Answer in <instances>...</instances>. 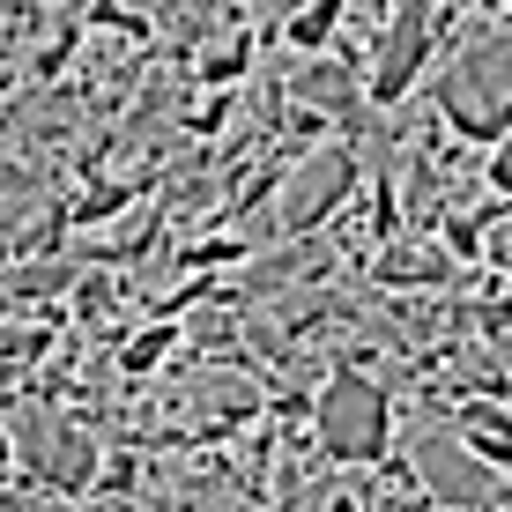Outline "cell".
<instances>
[{
    "label": "cell",
    "mask_w": 512,
    "mask_h": 512,
    "mask_svg": "<svg viewBox=\"0 0 512 512\" xmlns=\"http://www.w3.org/2000/svg\"><path fill=\"white\" fill-rule=\"evenodd\" d=\"M446 75L431 82V112L468 141L475 156L505 149V8H461L446 38Z\"/></svg>",
    "instance_id": "1"
},
{
    "label": "cell",
    "mask_w": 512,
    "mask_h": 512,
    "mask_svg": "<svg viewBox=\"0 0 512 512\" xmlns=\"http://www.w3.org/2000/svg\"><path fill=\"white\" fill-rule=\"evenodd\" d=\"M305 438L312 453L334 468H379L394 453V394L379 386V372H327L305 401Z\"/></svg>",
    "instance_id": "2"
},
{
    "label": "cell",
    "mask_w": 512,
    "mask_h": 512,
    "mask_svg": "<svg viewBox=\"0 0 512 512\" xmlns=\"http://www.w3.org/2000/svg\"><path fill=\"white\" fill-rule=\"evenodd\" d=\"M453 30H461V8H386V30L372 38V52H364V67H357V90L372 104V119L401 112V104L416 97V82L431 75L438 45H446Z\"/></svg>",
    "instance_id": "3"
},
{
    "label": "cell",
    "mask_w": 512,
    "mask_h": 512,
    "mask_svg": "<svg viewBox=\"0 0 512 512\" xmlns=\"http://www.w3.org/2000/svg\"><path fill=\"white\" fill-rule=\"evenodd\" d=\"M364 193V156L349 149V141H320V149H305V156H290V171H282V186H275V238L282 245H305V238H320L342 223V208Z\"/></svg>",
    "instance_id": "4"
},
{
    "label": "cell",
    "mask_w": 512,
    "mask_h": 512,
    "mask_svg": "<svg viewBox=\"0 0 512 512\" xmlns=\"http://www.w3.org/2000/svg\"><path fill=\"white\" fill-rule=\"evenodd\" d=\"M171 357H179V320H149V327H127V334H119L112 372L127 379V386H141V379L171 372Z\"/></svg>",
    "instance_id": "5"
},
{
    "label": "cell",
    "mask_w": 512,
    "mask_h": 512,
    "mask_svg": "<svg viewBox=\"0 0 512 512\" xmlns=\"http://www.w3.org/2000/svg\"><path fill=\"white\" fill-rule=\"evenodd\" d=\"M334 23H342V0H305V8H290L275 23V38L297 52V60H320V52H334Z\"/></svg>",
    "instance_id": "6"
}]
</instances>
